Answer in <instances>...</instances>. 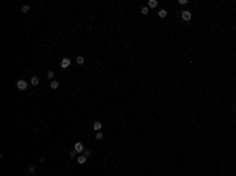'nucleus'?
I'll list each match as a JSON object with an SVG mask.
<instances>
[{
  "label": "nucleus",
  "instance_id": "f257e3e1",
  "mask_svg": "<svg viewBox=\"0 0 236 176\" xmlns=\"http://www.w3.org/2000/svg\"><path fill=\"white\" fill-rule=\"evenodd\" d=\"M16 86H17V90H21V91H24V90H27V86H28V83L25 82V80H17L16 82Z\"/></svg>",
  "mask_w": 236,
  "mask_h": 176
},
{
  "label": "nucleus",
  "instance_id": "f03ea898",
  "mask_svg": "<svg viewBox=\"0 0 236 176\" xmlns=\"http://www.w3.org/2000/svg\"><path fill=\"white\" fill-rule=\"evenodd\" d=\"M181 19H183V21H186V22H187V21H191V19H192V13L187 11V10L181 11Z\"/></svg>",
  "mask_w": 236,
  "mask_h": 176
},
{
  "label": "nucleus",
  "instance_id": "7ed1b4c3",
  "mask_svg": "<svg viewBox=\"0 0 236 176\" xmlns=\"http://www.w3.org/2000/svg\"><path fill=\"white\" fill-rule=\"evenodd\" d=\"M69 64H71V60H69V58H68V57H65L63 60L60 61V66L63 68V69H66V68H69Z\"/></svg>",
  "mask_w": 236,
  "mask_h": 176
},
{
  "label": "nucleus",
  "instance_id": "20e7f679",
  "mask_svg": "<svg viewBox=\"0 0 236 176\" xmlns=\"http://www.w3.org/2000/svg\"><path fill=\"white\" fill-rule=\"evenodd\" d=\"M83 149H85V148H83V145L80 142H77L74 145V151H76V153H83Z\"/></svg>",
  "mask_w": 236,
  "mask_h": 176
},
{
  "label": "nucleus",
  "instance_id": "39448f33",
  "mask_svg": "<svg viewBox=\"0 0 236 176\" xmlns=\"http://www.w3.org/2000/svg\"><path fill=\"white\" fill-rule=\"evenodd\" d=\"M93 129H94L96 132H99V131H101V129H102L101 121H94V123H93Z\"/></svg>",
  "mask_w": 236,
  "mask_h": 176
},
{
  "label": "nucleus",
  "instance_id": "423d86ee",
  "mask_svg": "<svg viewBox=\"0 0 236 176\" xmlns=\"http://www.w3.org/2000/svg\"><path fill=\"white\" fill-rule=\"evenodd\" d=\"M87 159H88V157H87V156H83V154H82V156H79V157H77V164H80V165H82V164H87Z\"/></svg>",
  "mask_w": 236,
  "mask_h": 176
},
{
  "label": "nucleus",
  "instance_id": "0eeeda50",
  "mask_svg": "<svg viewBox=\"0 0 236 176\" xmlns=\"http://www.w3.org/2000/svg\"><path fill=\"white\" fill-rule=\"evenodd\" d=\"M76 63H77L79 66H82V64H85V58H83L82 55H79L77 58H76Z\"/></svg>",
  "mask_w": 236,
  "mask_h": 176
},
{
  "label": "nucleus",
  "instance_id": "6e6552de",
  "mask_svg": "<svg viewBox=\"0 0 236 176\" xmlns=\"http://www.w3.org/2000/svg\"><path fill=\"white\" fill-rule=\"evenodd\" d=\"M157 16H159L161 19L167 17V10H164V8H162V10H159V11H157Z\"/></svg>",
  "mask_w": 236,
  "mask_h": 176
},
{
  "label": "nucleus",
  "instance_id": "1a4fd4ad",
  "mask_svg": "<svg viewBox=\"0 0 236 176\" xmlns=\"http://www.w3.org/2000/svg\"><path fill=\"white\" fill-rule=\"evenodd\" d=\"M32 85L33 86H36V85H39V77H38V75H33V77H32Z\"/></svg>",
  "mask_w": 236,
  "mask_h": 176
},
{
  "label": "nucleus",
  "instance_id": "9d476101",
  "mask_svg": "<svg viewBox=\"0 0 236 176\" xmlns=\"http://www.w3.org/2000/svg\"><path fill=\"white\" fill-rule=\"evenodd\" d=\"M58 86H60V83L57 82V80H52V82H50V88H52V90H57Z\"/></svg>",
  "mask_w": 236,
  "mask_h": 176
},
{
  "label": "nucleus",
  "instance_id": "9b49d317",
  "mask_svg": "<svg viewBox=\"0 0 236 176\" xmlns=\"http://www.w3.org/2000/svg\"><path fill=\"white\" fill-rule=\"evenodd\" d=\"M156 6H157L156 0H150V2H148V8H156Z\"/></svg>",
  "mask_w": 236,
  "mask_h": 176
},
{
  "label": "nucleus",
  "instance_id": "f8f14e48",
  "mask_svg": "<svg viewBox=\"0 0 236 176\" xmlns=\"http://www.w3.org/2000/svg\"><path fill=\"white\" fill-rule=\"evenodd\" d=\"M21 11H22V13H28V11H30V5H22Z\"/></svg>",
  "mask_w": 236,
  "mask_h": 176
},
{
  "label": "nucleus",
  "instance_id": "ddd939ff",
  "mask_svg": "<svg viewBox=\"0 0 236 176\" xmlns=\"http://www.w3.org/2000/svg\"><path fill=\"white\" fill-rule=\"evenodd\" d=\"M94 139H98V140H102V139H104V134H102L101 131H99V132H96V135H94Z\"/></svg>",
  "mask_w": 236,
  "mask_h": 176
},
{
  "label": "nucleus",
  "instance_id": "4468645a",
  "mask_svg": "<svg viewBox=\"0 0 236 176\" xmlns=\"http://www.w3.org/2000/svg\"><path fill=\"white\" fill-rule=\"evenodd\" d=\"M148 11H150V8H148V6H142V10H140V13H142V14H148Z\"/></svg>",
  "mask_w": 236,
  "mask_h": 176
},
{
  "label": "nucleus",
  "instance_id": "2eb2a0df",
  "mask_svg": "<svg viewBox=\"0 0 236 176\" xmlns=\"http://www.w3.org/2000/svg\"><path fill=\"white\" fill-rule=\"evenodd\" d=\"M54 75H55V72H54L52 69H49L47 71V79H54Z\"/></svg>",
  "mask_w": 236,
  "mask_h": 176
},
{
  "label": "nucleus",
  "instance_id": "dca6fc26",
  "mask_svg": "<svg viewBox=\"0 0 236 176\" xmlns=\"http://www.w3.org/2000/svg\"><path fill=\"white\" fill-rule=\"evenodd\" d=\"M83 156H87V157H90V156H91V151H90V149H87V148H85V149H83Z\"/></svg>",
  "mask_w": 236,
  "mask_h": 176
},
{
  "label": "nucleus",
  "instance_id": "f3484780",
  "mask_svg": "<svg viewBox=\"0 0 236 176\" xmlns=\"http://www.w3.org/2000/svg\"><path fill=\"white\" fill-rule=\"evenodd\" d=\"M76 156H77V153H76L74 149H72V151H69V157H71V159H74Z\"/></svg>",
  "mask_w": 236,
  "mask_h": 176
},
{
  "label": "nucleus",
  "instance_id": "a211bd4d",
  "mask_svg": "<svg viewBox=\"0 0 236 176\" xmlns=\"http://www.w3.org/2000/svg\"><path fill=\"white\" fill-rule=\"evenodd\" d=\"M35 170H36L35 165H30V167H28V173H35Z\"/></svg>",
  "mask_w": 236,
  "mask_h": 176
},
{
  "label": "nucleus",
  "instance_id": "6ab92c4d",
  "mask_svg": "<svg viewBox=\"0 0 236 176\" xmlns=\"http://www.w3.org/2000/svg\"><path fill=\"white\" fill-rule=\"evenodd\" d=\"M180 5H183V6L184 5H187V0H180Z\"/></svg>",
  "mask_w": 236,
  "mask_h": 176
},
{
  "label": "nucleus",
  "instance_id": "aec40b11",
  "mask_svg": "<svg viewBox=\"0 0 236 176\" xmlns=\"http://www.w3.org/2000/svg\"><path fill=\"white\" fill-rule=\"evenodd\" d=\"M235 110H236V109H235Z\"/></svg>",
  "mask_w": 236,
  "mask_h": 176
}]
</instances>
